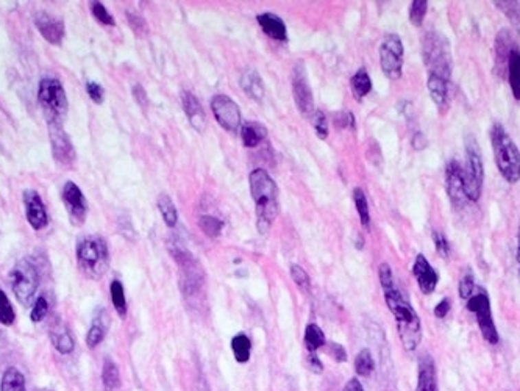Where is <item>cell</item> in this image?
Listing matches in <instances>:
<instances>
[{"instance_id":"816d5d0a","label":"cell","mask_w":520,"mask_h":391,"mask_svg":"<svg viewBox=\"0 0 520 391\" xmlns=\"http://www.w3.org/2000/svg\"><path fill=\"white\" fill-rule=\"evenodd\" d=\"M133 98L141 107L147 105V93H146V89L141 87V85H135V87H133Z\"/></svg>"},{"instance_id":"44dd1931","label":"cell","mask_w":520,"mask_h":391,"mask_svg":"<svg viewBox=\"0 0 520 391\" xmlns=\"http://www.w3.org/2000/svg\"><path fill=\"white\" fill-rule=\"evenodd\" d=\"M108 327H110V318H108L106 310L105 309L97 310L94 315V320L93 322H91L88 335H87V344L89 349L97 348V346L104 342V338L106 337Z\"/></svg>"},{"instance_id":"f546056e","label":"cell","mask_w":520,"mask_h":391,"mask_svg":"<svg viewBox=\"0 0 520 391\" xmlns=\"http://www.w3.org/2000/svg\"><path fill=\"white\" fill-rule=\"evenodd\" d=\"M352 93L358 100H361L364 96H368L372 89V82H370V77L365 69H359L357 71L355 76L352 77Z\"/></svg>"},{"instance_id":"681fc988","label":"cell","mask_w":520,"mask_h":391,"mask_svg":"<svg viewBox=\"0 0 520 391\" xmlns=\"http://www.w3.org/2000/svg\"><path fill=\"white\" fill-rule=\"evenodd\" d=\"M308 368H310V370H311L313 372H316V374H321V372L324 371L322 361L319 360V357H317L316 353L308 355Z\"/></svg>"},{"instance_id":"2e32d148","label":"cell","mask_w":520,"mask_h":391,"mask_svg":"<svg viewBox=\"0 0 520 391\" xmlns=\"http://www.w3.org/2000/svg\"><path fill=\"white\" fill-rule=\"evenodd\" d=\"M22 197H24L27 221L35 230H43L49 224V216L41 196L35 190H25Z\"/></svg>"},{"instance_id":"db71d44e","label":"cell","mask_w":520,"mask_h":391,"mask_svg":"<svg viewBox=\"0 0 520 391\" xmlns=\"http://www.w3.org/2000/svg\"><path fill=\"white\" fill-rule=\"evenodd\" d=\"M516 258H517L519 277H520V224H519V232H517V254H516Z\"/></svg>"},{"instance_id":"f35d334b","label":"cell","mask_w":520,"mask_h":391,"mask_svg":"<svg viewBox=\"0 0 520 391\" xmlns=\"http://www.w3.org/2000/svg\"><path fill=\"white\" fill-rule=\"evenodd\" d=\"M291 277L297 287L300 288L304 293H310L311 291V280L310 276L306 274V271L302 268L299 265H293L291 266Z\"/></svg>"},{"instance_id":"ab89813d","label":"cell","mask_w":520,"mask_h":391,"mask_svg":"<svg viewBox=\"0 0 520 391\" xmlns=\"http://www.w3.org/2000/svg\"><path fill=\"white\" fill-rule=\"evenodd\" d=\"M427 8H428L427 0H414V2L411 3L409 21L413 22L416 27L422 25V22H424L425 14H427Z\"/></svg>"},{"instance_id":"484cf974","label":"cell","mask_w":520,"mask_h":391,"mask_svg":"<svg viewBox=\"0 0 520 391\" xmlns=\"http://www.w3.org/2000/svg\"><path fill=\"white\" fill-rule=\"evenodd\" d=\"M447 85L449 82L441 77L428 76V93H430L433 102L438 107H444L445 102H447Z\"/></svg>"},{"instance_id":"1f68e13d","label":"cell","mask_w":520,"mask_h":391,"mask_svg":"<svg viewBox=\"0 0 520 391\" xmlns=\"http://www.w3.org/2000/svg\"><path fill=\"white\" fill-rule=\"evenodd\" d=\"M158 210L161 213L164 223L168 224V227H174L177 221H179V213H177L174 202L170 201L168 194H161L158 197Z\"/></svg>"},{"instance_id":"7402d4cb","label":"cell","mask_w":520,"mask_h":391,"mask_svg":"<svg viewBox=\"0 0 520 391\" xmlns=\"http://www.w3.org/2000/svg\"><path fill=\"white\" fill-rule=\"evenodd\" d=\"M256 21H258L260 27L262 28V32H264L267 36L278 39V41H284V39H286L288 36L286 25H284V22L280 19L277 14L262 13L256 18Z\"/></svg>"},{"instance_id":"52a82bcc","label":"cell","mask_w":520,"mask_h":391,"mask_svg":"<svg viewBox=\"0 0 520 391\" xmlns=\"http://www.w3.org/2000/svg\"><path fill=\"white\" fill-rule=\"evenodd\" d=\"M462 174H464V188L468 202H477L483 191L484 166L482 150L473 137L466 139V164L462 168Z\"/></svg>"},{"instance_id":"8d00e7d4","label":"cell","mask_w":520,"mask_h":391,"mask_svg":"<svg viewBox=\"0 0 520 391\" xmlns=\"http://www.w3.org/2000/svg\"><path fill=\"white\" fill-rule=\"evenodd\" d=\"M497 8H500L508 19H510L514 25L520 28V2L516 0H508V2H495Z\"/></svg>"},{"instance_id":"4dcf8cb0","label":"cell","mask_w":520,"mask_h":391,"mask_svg":"<svg viewBox=\"0 0 520 391\" xmlns=\"http://www.w3.org/2000/svg\"><path fill=\"white\" fill-rule=\"evenodd\" d=\"M325 344V333L317 324H308L305 328V346L308 353L314 354Z\"/></svg>"},{"instance_id":"7bdbcfd3","label":"cell","mask_w":520,"mask_h":391,"mask_svg":"<svg viewBox=\"0 0 520 391\" xmlns=\"http://www.w3.org/2000/svg\"><path fill=\"white\" fill-rule=\"evenodd\" d=\"M431 238H433V245H434V247H436L438 254L441 255V257L447 258L450 255V243H449L447 238H445V235L439 230H433Z\"/></svg>"},{"instance_id":"836d02e7","label":"cell","mask_w":520,"mask_h":391,"mask_svg":"<svg viewBox=\"0 0 520 391\" xmlns=\"http://www.w3.org/2000/svg\"><path fill=\"white\" fill-rule=\"evenodd\" d=\"M374 370H375V361L372 359V354H370L369 349H363L355 359L357 374L361 377H369L370 374L374 372Z\"/></svg>"},{"instance_id":"f1b7e54d","label":"cell","mask_w":520,"mask_h":391,"mask_svg":"<svg viewBox=\"0 0 520 391\" xmlns=\"http://www.w3.org/2000/svg\"><path fill=\"white\" fill-rule=\"evenodd\" d=\"M0 391H27L25 379L22 376V372L16 370V368H8L3 372Z\"/></svg>"},{"instance_id":"d6986e66","label":"cell","mask_w":520,"mask_h":391,"mask_svg":"<svg viewBox=\"0 0 520 391\" xmlns=\"http://www.w3.org/2000/svg\"><path fill=\"white\" fill-rule=\"evenodd\" d=\"M181 105H183V110H185L186 118L190 119L191 126L196 129L199 133H202L205 127H207V118H205V111L196 96L190 91H183Z\"/></svg>"},{"instance_id":"7c38bea8","label":"cell","mask_w":520,"mask_h":391,"mask_svg":"<svg viewBox=\"0 0 520 391\" xmlns=\"http://www.w3.org/2000/svg\"><path fill=\"white\" fill-rule=\"evenodd\" d=\"M47 126L55 161L61 164V166H71V164L76 161V149H74L69 135L65 132L63 124L50 122Z\"/></svg>"},{"instance_id":"83f0119b","label":"cell","mask_w":520,"mask_h":391,"mask_svg":"<svg viewBox=\"0 0 520 391\" xmlns=\"http://www.w3.org/2000/svg\"><path fill=\"white\" fill-rule=\"evenodd\" d=\"M102 381H104L106 391H116L119 387H121V374H119V368L110 359H105L104 361Z\"/></svg>"},{"instance_id":"f907efd6","label":"cell","mask_w":520,"mask_h":391,"mask_svg":"<svg viewBox=\"0 0 520 391\" xmlns=\"http://www.w3.org/2000/svg\"><path fill=\"white\" fill-rule=\"evenodd\" d=\"M335 122L338 124L339 127H348V126H353V116L350 115V113H346V111H341L338 113V115L335 116Z\"/></svg>"},{"instance_id":"d6a6232c","label":"cell","mask_w":520,"mask_h":391,"mask_svg":"<svg viewBox=\"0 0 520 391\" xmlns=\"http://www.w3.org/2000/svg\"><path fill=\"white\" fill-rule=\"evenodd\" d=\"M110 294H111V300L114 309H116L117 315L121 318H125L127 315V299H125V291H124V285L119 280H113L110 285Z\"/></svg>"},{"instance_id":"3957f363","label":"cell","mask_w":520,"mask_h":391,"mask_svg":"<svg viewBox=\"0 0 520 391\" xmlns=\"http://www.w3.org/2000/svg\"><path fill=\"white\" fill-rule=\"evenodd\" d=\"M490 144L501 177L508 183H517L520 180V152L505 127L499 122L490 129Z\"/></svg>"},{"instance_id":"277c9868","label":"cell","mask_w":520,"mask_h":391,"mask_svg":"<svg viewBox=\"0 0 520 391\" xmlns=\"http://www.w3.org/2000/svg\"><path fill=\"white\" fill-rule=\"evenodd\" d=\"M77 262L82 273L89 279H102L110 268V251L106 241L99 235L82 238L77 245Z\"/></svg>"},{"instance_id":"e0dca14e","label":"cell","mask_w":520,"mask_h":391,"mask_svg":"<svg viewBox=\"0 0 520 391\" xmlns=\"http://www.w3.org/2000/svg\"><path fill=\"white\" fill-rule=\"evenodd\" d=\"M413 274L422 293L431 294L434 290H436V287L439 283V274H438V271L430 265V262H428L425 255L419 254L416 257L414 265H413Z\"/></svg>"},{"instance_id":"6da1fadb","label":"cell","mask_w":520,"mask_h":391,"mask_svg":"<svg viewBox=\"0 0 520 391\" xmlns=\"http://www.w3.org/2000/svg\"><path fill=\"white\" fill-rule=\"evenodd\" d=\"M378 276L386 305L391 310L394 320H396L397 332L400 339H402L403 348L408 353H413L422 342V324L419 315L416 313L408 298L397 287L389 265L381 263L378 268Z\"/></svg>"},{"instance_id":"9a60e30c","label":"cell","mask_w":520,"mask_h":391,"mask_svg":"<svg viewBox=\"0 0 520 391\" xmlns=\"http://www.w3.org/2000/svg\"><path fill=\"white\" fill-rule=\"evenodd\" d=\"M445 190H447L450 201L456 208H462L468 202L464 188L462 166L456 160H450L445 166Z\"/></svg>"},{"instance_id":"4fadbf2b","label":"cell","mask_w":520,"mask_h":391,"mask_svg":"<svg viewBox=\"0 0 520 391\" xmlns=\"http://www.w3.org/2000/svg\"><path fill=\"white\" fill-rule=\"evenodd\" d=\"M293 94H294V100L295 105L299 111L304 115L305 118H313L314 115V102H313V91L310 87V82H308L306 77V71L304 65H297L294 69V76H293Z\"/></svg>"},{"instance_id":"74e56055","label":"cell","mask_w":520,"mask_h":391,"mask_svg":"<svg viewBox=\"0 0 520 391\" xmlns=\"http://www.w3.org/2000/svg\"><path fill=\"white\" fill-rule=\"evenodd\" d=\"M16 320L13 305H11L7 294L0 290V324L11 326Z\"/></svg>"},{"instance_id":"5b68a950","label":"cell","mask_w":520,"mask_h":391,"mask_svg":"<svg viewBox=\"0 0 520 391\" xmlns=\"http://www.w3.org/2000/svg\"><path fill=\"white\" fill-rule=\"evenodd\" d=\"M422 52H424L428 76L441 77L449 82L451 69H453L449 39L438 32L427 33L422 43Z\"/></svg>"},{"instance_id":"cb8c5ba5","label":"cell","mask_w":520,"mask_h":391,"mask_svg":"<svg viewBox=\"0 0 520 391\" xmlns=\"http://www.w3.org/2000/svg\"><path fill=\"white\" fill-rule=\"evenodd\" d=\"M508 82H510L512 96L516 100H520V50L514 46L506 63Z\"/></svg>"},{"instance_id":"8992f818","label":"cell","mask_w":520,"mask_h":391,"mask_svg":"<svg viewBox=\"0 0 520 391\" xmlns=\"http://www.w3.org/2000/svg\"><path fill=\"white\" fill-rule=\"evenodd\" d=\"M38 102L47 119V124H63L69 104H67V96L60 80L52 77L43 78L38 88Z\"/></svg>"},{"instance_id":"ffe728a7","label":"cell","mask_w":520,"mask_h":391,"mask_svg":"<svg viewBox=\"0 0 520 391\" xmlns=\"http://www.w3.org/2000/svg\"><path fill=\"white\" fill-rule=\"evenodd\" d=\"M50 342L55 346V349L58 350L60 354H71L74 353V348H76V342H74V337L67 327L63 321H56L50 327Z\"/></svg>"},{"instance_id":"603a6c76","label":"cell","mask_w":520,"mask_h":391,"mask_svg":"<svg viewBox=\"0 0 520 391\" xmlns=\"http://www.w3.org/2000/svg\"><path fill=\"white\" fill-rule=\"evenodd\" d=\"M241 88L244 93L250 96L253 100H261L264 98V83H262L260 74L255 69H245L241 76Z\"/></svg>"},{"instance_id":"30bf717a","label":"cell","mask_w":520,"mask_h":391,"mask_svg":"<svg viewBox=\"0 0 520 391\" xmlns=\"http://www.w3.org/2000/svg\"><path fill=\"white\" fill-rule=\"evenodd\" d=\"M403 43L397 35H386L380 47V65L385 76L391 80L402 77L403 71Z\"/></svg>"},{"instance_id":"8fae6325","label":"cell","mask_w":520,"mask_h":391,"mask_svg":"<svg viewBox=\"0 0 520 391\" xmlns=\"http://www.w3.org/2000/svg\"><path fill=\"white\" fill-rule=\"evenodd\" d=\"M211 110L216 121L219 122L222 129H225L227 132H238V129L241 127V111L236 102L231 100L228 96L217 94L211 100Z\"/></svg>"},{"instance_id":"f6af8a7d","label":"cell","mask_w":520,"mask_h":391,"mask_svg":"<svg viewBox=\"0 0 520 391\" xmlns=\"http://www.w3.org/2000/svg\"><path fill=\"white\" fill-rule=\"evenodd\" d=\"M475 288H477V282H475V279H473V276L466 274L460 282V296H461V299L467 300L468 298L472 296V293L475 291Z\"/></svg>"},{"instance_id":"4316f807","label":"cell","mask_w":520,"mask_h":391,"mask_svg":"<svg viewBox=\"0 0 520 391\" xmlns=\"http://www.w3.org/2000/svg\"><path fill=\"white\" fill-rule=\"evenodd\" d=\"M231 350L238 364H241V365L247 364V361L250 360V353H251L250 338L245 335V333H238V335H234L231 339Z\"/></svg>"},{"instance_id":"7a4b0ae2","label":"cell","mask_w":520,"mask_h":391,"mask_svg":"<svg viewBox=\"0 0 520 391\" xmlns=\"http://www.w3.org/2000/svg\"><path fill=\"white\" fill-rule=\"evenodd\" d=\"M250 192L256 208V227L260 234H267L278 214L277 183L264 169H255L250 174Z\"/></svg>"},{"instance_id":"c3c4849f","label":"cell","mask_w":520,"mask_h":391,"mask_svg":"<svg viewBox=\"0 0 520 391\" xmlns=\"http://www.w3.org/2000/svg\"><path fill=\"white\" fill-rule=\"evenodd\" d=\"M450 307H451L450 299H449V298H444V299L441 300V302H439V304L436 305V307H434V316H436V318H441V320L445 318V316L449 315Z\"/></svg>"},{"instance_id":"d4e9b609","label":"cell","mask_w":520,"mask_h":391,"mask_svg":"<svg viewBox=\"0 0 520 391\" xmlns=\"http://www.w3.org/2000/svg\"><path fill=\"white\" fill-rule=\"evenodd\" d=\"M267 130L260 122H245L241 129V138L245 147H256L266 138Z\"/></svg>"},{"instance_id":"9c48e42d","label":"cell","mask_w":520,"mask_h":391,"mask_svg":"<svg viewBox=\"0 0 520 391\" xmlns=\"http://www.w3.org/2000/svg\"><path fill=\"white\" fill-rule=\"evenodd\" d=\"M466 307L471 313L475 315L477 324L479 327L483 338L489 344L499 343V331H497L494 316H493V307H490L489 294L486 293L482 287L477 285L475 291L472 293V296L466 300Z\"/></svg>"},{"instance_id":"7dc6e473","label":"cell","mask_w":520,"mask_h":391,"mask_svg":"<svg viewBox=\"0 0 520 391\" xmlns=\"http://www.w3.org/2000/svg\"><path fill=\"white\" fill-rule=\"evenodd\" d=\"M330 355L333 357V359L336 361H339V364H344V361L347 360L346 349L342 348V346L338 344V343H331L330 344Z\"/></svg>"},{"instance_id":"e575fe53","label":"cell","mask_w":520,"mask_h":391,"mask_svg":"<svg viewBox=\"0 0 520 391\" xmlns=\"http://www.w3.org/2000/svg\"><path fill=\"white\" fill-rule=\"evenodd\" d=\"M353 199H355L359 221H361V224L364 225V227L369 229L370 212H369V203H368V199H365L364 191L361 188H355V191H353Z\"/></svg>"},{"instance_id":"5bb4252c","label":"cell","mask_w":520,"mask_h":391,"mask_svg":"<svg viewBox=\"0 0 520 391\" xmlns=\"http://www.w3.org/2000/svg\"><path fill=\"white\" fill-rule=\"evenodd\" d=\"M61 197L67 210V214H69L71 224L82 225L88 216V203L80 186L74 182H67L63 186Z\"/></svg>"},{"instance_id":"bcb514c9","label":"cell","mask_w":520,"mask_h":391,"mask_svg":"<svg viewBox=\"0 0 520 391\" xmlns=\"http://www.w3.org/2000/svg\"><path fill=\"white\" fill-rule=\"evenodd\" d=\"M87 91H88V96L91 98V100L94 102V104H102V102H104L105 91L99 83L88 82L87 83Z\"/></svg>"},{"instance_id":"b9f144b4","label":"cell","mask_w":520,"mask_h":391,"mask_svg":"<svg viewBox=\"0 0 520 391\" xmlns=\"http://www.w3.org/2000/svg\"><path fill=\"white\" fill-rule=\"evenodd\" d=\"M311 122H313L314 130H316L319 138L325 139L328 137V121H327V116H325L322 111H319V110L314 111V115L311 118Z\"/></svg>"},{"instance_id":"ac0fdd59","label":"cell","mask_w":520,"mask_h":391,"mask_svg":"<svg viewBox=\"0 0 520 391\" xmlns=\"http://www.w3.org/2000/svg\"><path fill=\"white\" fill-rule=\"evenodd\" d=\"M35 25L45 41L54 44V46H60L65 39L66 30L63 21L56 19L52 14H47L45 11H39L35 16Z\"/></svg>"},{"instance_id":"ee69618b","label":"cell","mask_w":520,"mask_h":391,"mask_svg":"<svg viewBox=\"0 0 520 391\" xmlns=\"http://www.w3.org/2000/svg\"><path fill=\"white\" fill-rule=\"evenodd\" d=\"M49 315V302L47 299H45L44 296L38 298L35 305H33V310H32V315L30 318L33 322H41L45 320V316Z\"/></svg>"},{"instance_id":"f5cc1de1","label":"cell","mask_w":520,"mask_h":391,"mask_svg":"<svg viewBox=\"0 0 520 391\" xmlns=\"http://www.w3.org/2000/svg\"><path fill=\"white\" fill-rule=\"evenodd\" d=\"M344 391H364V388L358 379H350V381L346 383Z\"/></svg>"},{"instance_id":"d590c367","label":"cell","mask_w":520,"mask_h":391,"mask_svg":"<svg viewBox=\"0 0 520 391\" xmlns=\"http://www.w3.org/2000/svg\"><path fill=\"white\" fill-rule=\"evenodd\" d=\"M199 225L200 229L203 230L205 235H208L210 238H216L221 235L224 223L214 216H210V214H203V216L199 218Z\"/></svg>"},{"instance_id":"60d3db41","label":"cell","mask_w":520,"mask_h":391,"mask_svg":"<svg viewBox=\"0 0 520 391\" xmlns=\"http://www.w3.org/2000/svg\"><path fill=\"white\" fill-rule=\"evenodd\" d=\"M91 11H93L94 18L104 25H116V21H114L113 16L108 13V10L104 7V3L100 2H91Z\"/></svg>"},{"instance_id":"ba28073f","label":"cell","mask_w":520,"mask_h":391,"mask_svg":"<svg viewBox=\"0 0 520 391\" xmlns=\"http://www.w3.org/2000/svg\"><path fill=\"white\" fill-rule=\"evenodd\" d=\"M10 282L13 287V293L21 304L30 305L39 288L41 276L36 265L30 258H22L14 265L10 273Z\"/></svg>"}]
</instances>
